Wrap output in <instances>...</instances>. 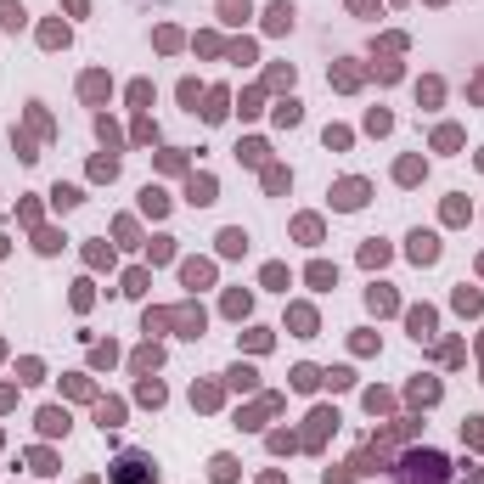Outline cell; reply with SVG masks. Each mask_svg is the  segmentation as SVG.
I'll use <instances>...</instances> for the list:
<instances>
[{"label":"cell","instance_id":"6da1fadb","mask_svg":"<svg viewBox=\"0 0 484 484\" xmlns=\"http://www.w3.org/2000/svg\"><path fill=\"white\" fill-rule=\"evenodd\" d=\"M400 484H445V456L439 451H411L400 462Z\"/></svg>","mask_w":484,"mask_h":484},{"label":"cell","instance_id":"7a4b0ae2","mask_svg":"<svg viewBox=\"0 0 484 484\" xmlns=\"http://www.w3.org/2000/svg\"><path fill=\"white\" fill-rule=\"evenodd\" d=\"M152 478H158V462L147 451H124L113 462V484H152Z\"/></svg>","mask_w":484,"mask_h":484},{"label":"cell","instance_id":"3957f363","mask_svg":"<svg viewBox=\"0 0 484 484\" xmlns=\"http://www.w3.org/2000/svg\"><path fill=\"white\" fill-rule=\"evenodd\" d=\"M366 203V181H338L332 186V208H361Z\"/></svg>","mask_w":484,"mask_h":484},{"label":"cell","instance_id":"277c9868","mask_svg":"<svg viewBox=\"0 0 484 484\" xmlns=\"http://www.w3.org/2000/svg\"><path fill=\"white\" fill-rule=\"evenodd\" d=\"M411 259H417V265H433V259H439V237L433 231H411Z\"/></svg>","mask_w":484,"mask_h":484},{"label":"cell","instance_id":"5b68a950","mask_svg":"<svg viewBox=\"0 0 484 484\" xmlns=\"http://www.w3.org/2000/svg\"><path fill=\"white\" fill-rule=\"evenodd\" d=\"M265 28H271V34H287V28H293V6H287V0H276V6L265 12Z\"/></svg>","mask_w":484,"mask_h":484},{"label":"cell","instance_id":"8992f818","mask_svg":"<svg viewBox=\"0 0 484 484\" xmlns=\"http://www.w3.org/2000/svg\"><path fill=\"white\" fill-rule=\"evenodd\" d=\"M39 433H68V411L46 406V411H39Z\"/></svg>","mask_w":484,"mask_h":484},{"label":"cell","instance_id":"52a82bcc","mask_svg":"<svg viewBox=\"0 0 484 484\" xmlns=\"http://www.w3.org/2000/svg\"><path fill=\"white\" fill-rule=\"evenodd\" d=\"M23 23H28V12L17 0H0V28H23Z\"/></svg>","mask_w":484,"mask_h":484},{"label":"cell","instance_id":"ba28073f","mask_svg":"<svg viewBox=\"0 0 484 484\" xmlns=\"http://www.w3.org/2000/svg\"><path fill=\"white\" fill-rule=\"evenodd\" d=\"M186 197H192V203H214V181H208V174H192Z\"/></svg>","mask_w":484,"mask_h":484},{"label":"cell","instance_id":"9c48e42d","mask_svg":"<svg viewBox=\"0 0 484 484\" xmlns=\"http://www.w3.org/2000/svg\"><path fill=\"white\" fill-rule=\"evenodd\" d=\"M411 338H433V310H411Z\"/></svg>","mask_w":484,"mask_h":484},{"label":"cell","instance_id":"30bf717a","mask_svg":"<svg viewBox=\"0 0 484 484\" xmlns=\"http://www.w3.org/2000/svg\"><path fill=\"white\" fill-rule=\"evenodd\" d=\"M242 248H248V231H237V226L219 231V253H242Z\"/></svg>","mask_w":484,"mask_h":484},{"label":"cell","instance_id":"8fae6325","mask_svg":"<svg viewBox=\"0 0 484 484\" xmlns=\"http://www.w3.org/2000/svg\"><path fill=\"white\" fill-rule=\"evenodd\" d=\"M332 422H338V411H316V417H310V445H321V433H327Z\"/></svg>","mask_w":484,"mask_h":484},{"label":"cell","instance_id":"7c38bea8","mask_svg":"<svg viewBox=\"0 0 484 484\" xmlns=\"http://www.w3.org/2000/svg\"><path fill=\"white\" fill-rule=\"evenodd\" d=\"M253 6H248V0H219V17H226V23H242Z\"/></svg>","mask_w":484,"mask_h":484},{"label":"cell","instance_id":"4fadbf2b","mask_svg":"<svg viewBox=\"0 0 484 484\" xmlns=\"http://www.w3.org/2000/svg\"><path fill=\"white\" fill-rule=\"evenodd\" d=\"M203 118H208V124H219V118H226V91H208V107H203Z\"/></svg>","mask_w":484,"mask_h":484},{"label":"cell","instance_id":"5bb4252c","mask_svg":"<svg viewBox=\"0 0 484 484\" xmlns=\"http://www.w3.org/2000/svg\"><path fill=\"white\" fill-rule=\"evenodd\" d=\"M181 276H186V287H203V282H208V276H214V271H208V265H203V259H192V265H186V271H181Z\"/></svg>","mask_w":484,"mask_h":484},{"label":"cell","instance_id":"9a60e30c","mask_svg":"<svg viewBox=\"0 0 484 484\" xmlns=\"http://www.w3.org/2000/svg\"><path fill=\"white\" fill-rule=\"evenodd\" d=\"M51 197H57V208H79V203H84V192H79V186H57Z\"/></svg>","mask_w":484,"mask_h":484},{"label":"cell","instance_id":"2e32d148","mask_svg":"<svg viewBox=\"0 0 484 484\" xmlns=\"http://www.w3.org/2000/svg\"><path fill=\"white\" fill-rule=\"evenodd\" d=\"M411 400H417V406H433V400H439V383H411Z\"/></svg>","mask_w":484,"mask_h":484},{"label":"cell","instance_id":"e0dca14e","mask_svg":"<svg viewBox=\"0 0 484 484\" xmlns=\"http://www.w3.org/2000/svg\"><path fill=\"white\" fill-rule=\"evenodd\" d=\"M237 478V462L231 456H214V484H231Z\"/></svg>","mask_w":484,"mask_h":484},{"label":"cell","instance_id":"ac0fdd59","mask_svg":"<svg viewBox=\"0 0 484 484\" xmlns=\"http://www.w3.org/2000/svg\"><path fill=\"white\" fill-rule=\"evenodd\" d=\"M366 304H372V310H394V293H388V287H383V282H377V287H372V293H366Z\"/></svg>","mask_w":484,"mask_h":484},{"label":"cell","instance_id":"d6986e66","mask_svg":"<svg viewBox=\"0 0 484 484\" xmlns=\"http://www.w3.org/2000/svg\"><path fill=\"white\" fill-rule=\"evenodd\" d=\"M316 383H321L316 366H293V388H316Z\"/></svg>","mask_w":484,"mask_h":484},{"label":"cell","instance_id":"ffe728a7","mask_svg":"<svg viewBox=\"0 0 484 484\" xmlns=\"http://www.w3.org/2000/svg\"><path fill=\"white\" fill-rule=\"evenodd\" d=\"M79 91H84V96H91V102H96V96L107 91V79H102V73H84V84H79Z\"/></svg>","mask_w":484,"mask_h":484},{"label":"cell","instance_id":"44dd1931","mask_svg":"<svg viewBox=\"0 0 484 484\" xmlns=\"http://www.w3.org/2000/svg\"><path fill=\"white\" fill-rule=\"evenodd\" d=\"M141 203H147V214H163V208H169V197H163V192H152V186L141 192Z\"/></svg>","mask_w":484,"mask_h":484},{"label":"cell","instance_id":"7402d4cb","mask_svg":"<svg viewBox=\"0 0 484 484\" xmlns=\"http://www.w3.org/2000/svg\"><path fill=\"white\" fill-rule=\"evenodd\" d=\"M310 282H316V287H332L338 271H332V265H310Z\"/></svg>","mask_w":484,"mask_h":484},{"label":"cell","instance_id":"603a6c76","mask_svg":"<svg viewBox=\"0 0 484 484\" xmlns=\"http://www.w3.org/2000/svg\"><path fill=\"white\" fill-rule=\"evenodd\" d=\"M394 174H400V181L411 186V181H422V163H417V158H406V163H400V169H394Z\"/></svg>","mask_w":484,"mask_h":484},{"label":"cell","instance_id":"cb8c5ba5","mask_svg":"<svg viewBox=\"0 0 484 484\" xmlns=\"http://www.w3.org/2000/svg\"><path fill=\"white\" fill-rule=\"evenodd\" d=\"M361 259H366V265H383L388 248H383V242H366V248H361Z\"/></svg>","mask_w":484,"mask_h":484},{"label":"cell","instance_id":"d4e9b609","mask_svg":"<svg viewBox=\"0 0 484 484\" xmlns=\"http://www.w3.org/2000/svg\"><path fill=\"white\" fill-rule=\"evenodd\" d=\"M129 102H136V107H147V102H152V84H147V79H141V84H129Z\"/></svg>","mask_w":484,"mask_h":484},{"label":"cell","instance_id":"484cf974","mask_svg":"<svg viewBox=\"0 0 484 484\" xmlns=\"http://www.w3.org/2000/svg\"><path fill=\"white\" fill-rule=\"evenodd\" d=\"M39 39H46V46H68V28H62V23H51L46 34H39Z\"/></svg>","mask_w":484,"mask_h":484},{"label":"cell","instance_id":"4316f807","mask_svg":"<svg viewBox=\"0 0 484 484\" xmlns=\"http://www.w3.org/2000/svg\"><path fill=\"white\" fill-rule=\"evenodd\" d=\"M293 327H298V338H310V327H316V316H310V310H293Z\"/></svg>","mask_w":484,"mask_h":484},{"label":"cell","instance_id":"83f0119b","mask_svg":"<svg viewBox=\"0 0 484 484\" xmlns=\"http://www.w3.org/2000/svg\"><path fill=\"white\" fill-rule=\"evenodd\" d=\"M349 377H355V372H349V366H338V372H327L321 383H332V388H349Z\"/></svg>","mask_w":484,"mask_h":484},{"label":"cell","instance_id":"f1b7e54d","mask_svg":"<svg viewBox=\"0 0 484 484\" xmlns=\"http://www.w3.org/2000/svg\"><path fill=\"white\" fill-rule=\"evenodd\" d=\"M276 124H298V102H282L276 107Z\"/></svg>","mask_w":484,"mask_h":484},{"label":"cell","instance_id":"f546056e","mask_svg":"<svg viewBox=\"0 0 484 484\" xmlns=\"http://www.w3.org/2000/svg\"><path fill=\"white\" fill-rule=\"evenodd\" d=\"M265 287H287V271L282 265H265Z\"/></svg>","mask_w":484,"mask_h":484},{"label":"cell","instance_id":"4dcf8cb0","mask_svg":"<svg viewBox=\"0 0 484 484\" xmlns=\"http://www.w3.org/2000/svg\"><path fill=\"white\" fill-rule=\"evenodd\" d=\"M231 383L237 388H253V366H231Z\"/></svg>","mask_w":484,"mask_h":484},{"label":"cell","instance_id":"1f68e13d","mask_svg":"<svg viewBox=\"0 0 484 484\" xmlns=\"http://www.w3.org/2000/svg\"><path fill=\"white\" fill-rule=\"evenodd\" d=\"M349 6H355V12H377V0H349Z\"/></svg>","mask_w":484,"mask_h":484}]
</instances>
